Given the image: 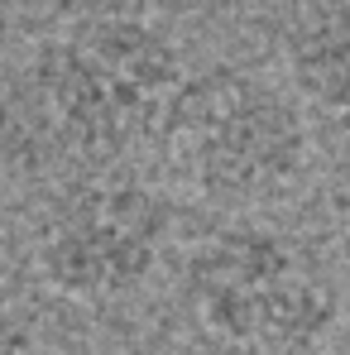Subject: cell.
I'll list each match as a JSON object with an SVG mask.
<instances>
[{"label": "cell", "instance_id": "4", "mask_svg": "<svg viewBox=\"0 0 350 355\" xmlns=\"http://www.w3.org/2000/svg\"><path fill=\"white\" fill-rule=\"evenodd\" d=\"M202 284L221 307H240L250 317H297L317 302L297 254L269 231H226L202 259Z\"/></svg>", "mask_w": 350, "mask_h": 355}, {"label": "cell", "instance_id": "5", "mask_svg": "<svg viewBox=\"0 0 350 355\" xmlns=\"http://www.w3.org/2000/svg\"><path fill=\"white\" fill-rule=\"evenodd\" d=\"M283 58L312 106L350 111V0H297Z\"/></svg>", "mask_w": 350, "mask_h": 355}, {"label": "cell", "instance_id": "1", "mask_svg": "<svg viewBox=\"0 0 350 355\" xmlns=\"http://www.w3.org/2000/svg\"><path fill=\"white\" fill-rule=\"evenodd\" d=\"M34 82L67 144L120 154L164 130L182 87V58L144 19H87L39 53Z\"/></svg>", "mask_w": 350, "mask_h": 355}, {"label": "cell", "instance_id": "2", "mask_svg": "<svg viewBox=\"0 0 350 355\" xmlns=\"http://www.w3.org/2000/svg\"><path fill=\"white\" fill-rule=\"evenodd\" d=\"M164 130L187 178L216 202L250 207L288 192L307 164V125L288 96L250 72L182 77Z\"/></svg>", "mask_w": 350, "mask_h": 355}, {"label": "cell", "instance_id": "7", "mask_svg": "<svg viewBox=\"0 0 350 355\" xmlns=\"http://www.w3.org/2000/svg\"><path fill=\"white\" fill-rule=\"evenodd\" d=\"M336 207L350 211V149H346V159H341V168H336Z\"/></svg>", "mask_w": 350, "mask_h": 355}, {"label": "cell", "instance_id": "8", "mask_svg": "<svg viewBox=\"0 0 350 355\" xmlns=\"http://www.w3.org/2000/svg\"><path fill=\"white\" fill-rule=\"evenodd\" d=\"M5 5H10V0H0V10H5Z\"/></svg>", "mask_w": 350, "mask_h": 355}, {"label": "cell", "instance_id": "3", "mask_svg": "<svg viewBox=\"0 0 350 355\" xmlns=\"http://www.w3.org/2000/svg\"><path fill=\"white\" fill-rule=\"evenodd\" d=\"M168 202L134 178H91L49 211L44 264L67 288H116L149 269L168 231Z\"/></svg>", "mask_w": 350, "mask_h": 355}, {"label": "cell", "instance_id": "6", "mask_svg": "<svg viewBox=\"0 0 350 355\" xmlns=\"http://www.w3.org/2000/svg\"><path fill=\"white\" fill-rule=\"evenodd\" d=\"M15 149H19V130H15V116H10V106L0 96V173L15 164Z\"/></svg>", "mask_w": 350, "mask_h": 355}]
</instances>
